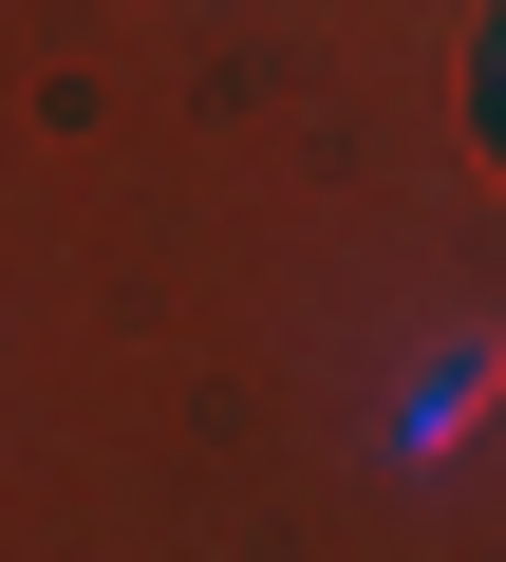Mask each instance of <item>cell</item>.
<instances>
[{
	"mask_svg": "<svg viewBox=\"0 0 506 562\" xmlns=\"http://www.w3.org/2000/svg\"><path fill=\"white\" fill-rule=\"evenodd\" d=\"M469 94H487V150H506V20H487V76H469Z\"/></svg>",
	"mask_w": 506,
	"mask_h": 562,
	"instance_id": "1",
	"label": "cell"
}]
</instances>
